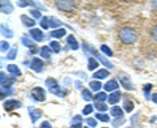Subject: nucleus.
<instances>
[{"mask_svg":"<svg viewBox=\"0 0 157 128\" xmlns=\"http://www.w3.org/2000/svg\"><path fill=\"white\" fill-rule=\"evenodd\" d=\"M119 39L124 45H132L137 41V33L131 28H122L119 30Z\"/></svg>","mask_w":157,"mask_h":128,"instance_id":"obj_1","label":"nucleus"},{"mask_svg":"<svg viewBox=\"0 0 157 128\" xmlns=\"http://www.w3.org/2000/svg\"><path fill=\"white\" fill-rule=\"evenodd\" d=\"M84 50H85V52H90L92 55L94 56L96 59H98V60H100L102 64H104V66H105L106 68H113V67H114V66H113V64H111L109 60H107V59H105L104 56H101L100 54H98V51H96L94 48H93L90 45H88L86 42H84Z\"/></svg>","mask_w":157,"mask_h":128,"instance_id":"obj_2","label":"nucleus"},{"mask_svg":"<svg viewBox=\"0 0 157 128\" xmlns=\"http://www.w3.org/2000/svg\"><path fill=\"white\" fill-rule=\"evenodd\" d=\"M55 4L59 11H63V12H71L72 9L76 8V3L72 2V0H58Z\"/></svg>","mask_w":157,"mask_h":128,"instance_id":"obj_3","label":"nucleus"},{"mask_svg":"<svg viewBox=\"0 0 157 128\" xmlns=\"http://www.w3.org/2000/svg\"><path fill=\"white\" fill-rule=\"evenodd\" d=\"M30 96H32L33 100L37 101V102H43L46 100V92H45V89H43V88H39V86L34 88V89L30 92Z\"/></svg>","mask_w":157,"mask_h":128,"instance_id":"obj_4","label":"nucleus"},{"mask_svg":"<svg viewBox=\"0 0 157 128\" xmlns=\"http://www.w3.org/2000/svg\"><path fill=\"white\" fill-rule=\"evenodd\" d=\"M118 78H119V81H121V85L126 90H135V88H134V84L131 82V78L126 75V73H119V76H118Z\"/></svg>","mask_w":157,"mask_h":128,"instance_id":"obj_5","label":"nucleus"},{"mask_svg":"<svg viewBox=\"0 0 157 128\" xmlns=\"http://www.w3.org/2000/svg\"><path fill=\"white\" fill-rule=\"evenodd\" d=\"M43 67H45V63L42 62V59H39V58H33V59H32V62H30V68H32L34 72L41 73V72L43 71Z\"/></svg>","mask_w":157,"mask_h":128,"instance_id":"obj_6","label":"nucleus"},{"mask_svg":"<svg viewBox=\"0 0 157 128\" xmlns=\"http://www.w3.org/2000/svg\"><path fill=\"white\" fill-rule=\"evenodd\" d=\"M0 82H2V86L12 88V85L16 82V77H8L4 75V72H2L0 73Z\"/></svg>","mask_w":157,"mask_h":128,"instance_id":"obj_7","label":"nucleus"},{"mask_svg":"<svg viewBox=\"0 0 157 128\" xmlns=\"http://www.w3.org/2000/svg\"><path fill=\"white\" fill-rule=\"evenodd\" d=\"M3 107L6 109L7 111H12L14 109H20L21 107V102L20 101H16V100H7L6 102H4Z\"/></svg>","mask_w":157,"mask_h":128,"instance_id":"obj_8","label":"nucleus"},{"mask_svg":"<svg viewBox=\"0 0 157 128\" xmlns=\"http://www.w3.org/2000/svg\"><path fill=\"white\" fill-rule=\"evenodd\" d=\"M28 111H29V115H30V119H32V123H36L39 118L42 116V111L39 109H36L33 106H29L28 107Z\"/></svg>","mask_w":157,"mask_h":128,"instance_id":"obj_9","label":"nucleus"},{"mask_svg":"<svg viewBox=\"0 0 157 128\" xmlns=\"http://www.w3.org/2000/svg\"><path fill=\"white\" fill-rule=\"evenodd\" d=\"M21 42L29 48V50H30V54H36L37 52V46H36V43H34L32 39H29L28 37H22L21 38Z\"/></svg>","mask_w":157,"mask_h":128,"instance_id":"obj_10","label":"nucleus"},{"mask_svg":"<svg viewBox=\"0 0 157 128\" xmlns=\"http://www.w3.org/2000/svg\"><path fill=\"white\" fill-rule=\"evenodd\" d=\"M29 34H30L32 38H33L36 42H42L43 39H45V37H43V33H42L41 29H32V30L29 32Z\"/></svg>","mask_w":157,"mask_h":128,"instance_id":"obj_11","label":"nucleus"},{"mask_svg":"<svg viewBox=\"0 0 157 128\" xmlns=\"http://www.w3.org/2000/svg\"><path fill=\"white\" fill-rule=\"evenodd\" d=\"M0 9H2L3 13L9 14L13 12V6L11 4V2H2L0 3Z\"/></svg>","mask_w":157,"mask_h":128,"instance_id":"obj_12","label":"nucleus"},{"mask_svg":"<svg viewBox=\"0 0 157 128\" xmlns=\"http://www.w3.org/2000/svg\"><path fill=\"white\" fill-rule=\"evenodd\" d=\"M109 75H110V73H109V71H107V70H98L97 72L93 73V77H94L96 80L100 81V80H104V78L109 77Z\"/></svg>","mask_w":157,"mask_h":128,"instance_id":"obj_13","label":"nucleus"},{"mask_svg":"<svg viewBox=\"0 0 157 128\" xmlns=\"http://www.w3.org/2000/svg\"><path fill=\"white\" fill-rule=\"evenodd\" d=\"M105 90L106 92H117V89L119 86H118V82L115 81V80H110V81H107L106 84H105Z\"/></svg>","mask_w":157,"mask_h":128,"instance_id":"obj_14","label":"nucleus"},{"mask_svg":"<svg viewBox=\"0 0 157 128\" xmlns=\"http://www.w3.org/2000/svg\"><path fill=\"white\" fill-rule=\"evenodd\" d=\"M67 45L70 46V48L71 50H78V42L76 41V38L73 37V36H68V38H67Z\"/></svg>","mask_w":157,"mask_h":128,"instance_id":"obj_15","label":"nucleus"},{"mask_svg":"<svg viewBox=\"0 0 157 128\" xmlns=\"http://www.w3.org/2000/svg\"><path fill=\"white\" fill-rule=\"evenodd\" d=\"M21 22L24 24L25 26H28V28H33L34 25H36V21H34L33 18H30V17H28L26 14H21Z\"/></svg>","mask_w":157,"mask_h":128,"instance_id":"obj_16","label":"nucleus"},{"mask_svg":"<svg viewBox=\"0 0 157 128\" xmlns=\"http://www.w3.org/2000/svg\"><path fill=\"white\" fill-rule=\"evenodd\" d=\"M121 92H114V93H110V96H109V98H107V101H109V103L110 105H115V103L121 100Z\"/></svg>","mask_w":157,"mask_h":128,"instance_id":"obj_17","label":"nucleus"},{"mask_svg":"<svg viewBox=\"0 0 157 128\" xmlns=\"http://www.w3.org/2000/svg\"><path fill=\"white\" fill-rule=\"evenodd\" d=\"M7 71L13 76H21V71H20L18 67L14 66V64H9V66H7Z\"/></svg>","mask_w":157,"mask_h":128,"instance_id":"obj_18","label":"nucleus"},{"mask_svg":"<svg viewBox=\"0 0 157 128\" xmlns=\"http://www.w3.org/2000/svg\"><path fill=\"white\" fill-rule=\"evenodd\" d=\"M0 30H2L3 36H6L7 38H12L13 37V32L6 25V24H2V26H0Z\"/></svg>","mask_w":157,"mask_h":128,"instance_id":"obj_19","label":"nucleus"},{"mask_svg":"<svg viewBox=\"0 0 157 128\" xmlns=\"http://www.w3.org/2000/svg\"><path fill=\"white\" fill-rule=\"evenodd\" d=\"M110 115L111 116H115V118H123V110L121 109V107H113V109H110Z\"/></svg>","mask_w":157,"mask_h":128,"instance_id":"obj_20","label":"nucleus"},{"mask_svg":"<svg viewBox=\"0 0 157 128\" xmlns=\"http://www.w3.org/2000/svg\"><path fill=\"white\" fill-rule=\"evenodd\" d=\"M45 84H46V86L48 88V90H51V89H54V88H56V86L59 85L58 81L55 80V78H52V77H48V78H46Z\"/></svg>","mask_w":157,"mask_h":128,"instance_id":"obj_21","label":"nucleus"},{"mask_svg":"<svg viewBox=\"0 0 157 128\" xmlns=\"http://www.w3.org/2000/svg\"><path fill=\"white\" fill-rule=\"evenodd\" d=\"M13 94V89L12 88H6V86H2L0 88V97L2 98H6L8 96Z\"/></svg>","mask_w":157,"mask_h":128,"instance_id":"obj_22","label":"nucleus"},{"mask_svg":"<svg viewBox=\"0 0 157 128\" xmlns=\"http://www.w3.org/2000/svg\"><path fill=\"white\" fill-rule=\"evenodd\" d=\"M41 56L43 59H50L51 58V48L48 46H43L41 48Z\"/></svg>","mask_w":157,"mask_h":128,"instance_id":"obj_23","label":"nucleus"},{"mask_svg":"<svg viewBox=\"0 0 157 128\" xmlns=\"http://www.w3.org/2000/svg\"><path fill=\"white\" fill-rule=\"evenodd\" d=\"M97 67H100V64H98V62L94 58H89V59H88V70H89V71H94Z\"/></svg>","mask_w":157,"mask_h":128,"instance_id":"obj_24","label":"nucleus"},{"mask_svg":"<svg viewBox=\"0 0 157 128\" xmlns=\"http://www.w3.org/2000/svg\"><path fill=\"white\" fill-rule=\"evenodd\" d=\"M89 88H90V90H93V92H98L102 88V84L98 80H93V81L89 82Z\"/></svg>","mask_w":157,"mask_h":128,"instance_id":"obj_25","label":"nucleus"},{"mask_svg":"<svg viewBox=\"0 0 157 128\" xmlns=\"http://www.w3.org/2000/svg\"><path fill=\"white\" fill-rule=\"evenodd\" d=\"M51 37H54V38H62V37H64L66 36V30L64 29H56V30H54L51 34H50Z\"/></svg>","mask_w":157,"mask_h":128,"instance_id":"obj_26","label":"nucleus"},{"mask_svg":"<svg viewBox=\"0 0 157 128\" xmlns=\"http://www.w3.org/2000/svg\"><path fill=\"white\" fill-rule=\"evenodd\" d=\"M51 48V51L52 52H55V54H58L59 51L62 50V47H60V43L59 42H56V41H52V42H50V46H48Z\"/></svg>","mask_w":157,"mask_h":128,"instance_id":"obj_27","label":"nucleus"},{"mask_svg":"<svg viewBox=\"0 0 157 128\" xmlns=\"http://www.w3.org/2000/svg\"><path fill=\"white\" fill-rule=\"evenodd\" d=\"M123 109L126 112H131L132 110H134V102L130 101V100H126L123 102Z\"/></svg>","mask_w":157,"mask_h":128,"instance_id":"obj_28","label":"nucleus"},{"mask_svg":"<svg viewBox=\"0 0 157 128\" xmlns=\"http://www.w3.org/2000/svg\"><path fill=\"white\" fill-rule=\"evenodd\" d=\"M39 25H41L42 29H48V28H50V17H47V16L42 17L41 18V22H39Z\"/></svg>","mask_w":157,"mask_h":128,"instance_id":"obj_29","label":"nucleus"},{"mask_svg":"<svg viewBox=\"0 0 157 128\" xmlns=\"http://www.w3.org/2000/svg\"><path fill=\"white\" fill-rule=\"evenodd\" d=\"M60 25H63L60 20H58L56 17H50V26H51V28H56V29H58ZM59 29H60V28H59Z\"/></svg>","mask_w":157,"mask_h":128,"instance_id":"obj_30","label":"nucleus"},{"mask_svg":"<svg viewBox=\"0 0 157 128\" xmlns=\"http://www.w3.org/2000/svg\"><path fill=\"white\" fill-rule=\"evenodd\" d=\"M107 98H109V97L106 96L105 92H100V93H97V96L94 97V100H96V102H104V101L107 100Z\"/></svg>","mask_w":157,"mask_h":128,"instance_id":"obj_31","label":"nucleus"},{"mask_svg":"<svg viewBox=\"0 0 157 128\" xmlns=\"http://www.w3.org/2000/svg\"><path fill=\"white\" fill-rule=\"evenodd\" d=\"M81 97L84 98L85 101H88V102L93 100V97H92V93H90V90H89V89H84V90H82V92H81Z\"/></svg>","mask_w":157,"mask_h":128,"instance_id":"obj_32","label":"nucleus"},{"mask_svg":"<svg viewBox=\"0 0 157 128\" xmlns=\"http://www.w3.org/2000/svg\"><path fill=\"white\" fill-rule=\"evenodd\" d=\"M94 107L98 110V112H104V111L107 110V106L105 105L104 102H96V103H94Z\"/></svg>","mask_w":157,"mask_h":128,"instance_id":"obj_33","label":"nucleus"},{"mask_svg":"<svg viewBox=\"0 0 157 128\" xmlns=\"http://www.w3.org/2000/svg\"><path fill=\"white\" fill-rule=\"evenodd\" d=\"M151 89H152V84H145L144 88H143V90H144V96H145L147 100H151V97H152V96L149 94Z\"/></svg>","mask_w":157,"mask_h":128,"instance_id":"obj_34","label":"nucleus"},{"mask_svg":"<svg viewBox=\"0 0 157 128\" xmlns=\"http://www.w3.org/2000/svg\"><path fill=\"white\" fill-rule=\"evenodd\" d=\"M94 118H96V119H98V120H101V122H104V123H106V122L110 120V118L107 116L106 114H102V112H97Z\"/></svg>","mask_w":157,"mask_h":128,"instance_id":"obj_35","label":"nucleus"},{"mask_svg":"<svg viewBox=\"0 0 157 128\" xmlns=\"http://www.w3.org/2000/svg\"><path fill=\"white\" fill-rule=\"evenodd\" d=\"M16 55H17V48L14 47V48H12V50H9V51H8V54H7V59H9V60H13V59L16 58Z\"/></svg>","mask_w":157,"mask_h":128,"instance_id":"obj_36","label":"nucleus"},{"mask_svg":"<svg viewBox=\"0 0 157 128\" xmlns=\"http://www.w3.org/2000/svg\"><path fill=\"white\" fill-rule=\"evenodd\" d=\"M101 51L104 52L105 55H107V56H113V51H111L106 45H102V46H101Z\"/></svg>","mask_w":157,"mask_h":128,"instance_id":"obj_37","label":"nucleus"},{"mask_svg":"<svg viewBox=\"0 0 157 128\" xmlns=\"http://www.w3.org/2000/svg\"><path fill=\"white\" fill-rule=\"evenodd\" d=\"M93 109H94V107H93L92 105H86L84 107V110H82V114H84V115H89V114H92V112H93Z\"/></svg>","mask_w":157,"mask_h":128,"instance_id":"obj_38","label":"nucleus"},{"mask_svg":"<svg viewBox=\"0 0 157 128\" xmlns=\"http://www.w3.org/2000/svg\"><path fill=\"white\" fill-rule=\"evenodd\" d=\"M86 124H88V127H90V128H94V127L97 126L96 118H89V119H86Z\"/></svg>","mask_w":157,"mask_h":128,"instance_id":"obj_39","label":"nucleus"},{"mask_svg":"<svg viewBox=\"0 0 157 128\" xmlns=\"http://www.w3.org/2000/svg\"><path fill=\"white\" fill-rule=\"evenodd\" d=\"M30 14H32V16L34 17V18H42V16H41V12H39L38 11V9H32V11H30Z\"/></svg>","mask_w":157,"mask_h":128,"instance_id":"obj_40","label":"nucleus"},{"mask_svg":"<svg viewBox=\"0 0 157 128\" xmlns=\"http://www.w3.org/2000/svg\"><path fill=\"white\" fill-rule=\"evenodd\" d=\"M124 123V119L123 118H118V120H113V126L114 127H119V126H122Z\"/></svg>","mask_w":157,"mask_h":128,"instance_id":"obj_41","label":"nucleus"},{"mask_svg":"<svg viewBox=\"0 0 157 128\" xmlns=\"http://www.w3.org/2000/svg\"><path fill=\"white\" fill-rule=\"evenodd\" d=\"M151 37L155 39V41L157 42V25L152 28V30H151Z\"/></svg>","mask_w":157,"mask_h":128,"instance_id":"obj_42","label":"nucleus"},{"mask_svg":"<svg viewBox=\"0 0 157 128\" xmlns=\"http://www.w3.org/2000/svg\"><path fill=\"white\" fill-rule=\"evenodd\" d=\"M34 2H17L18 7H28V6H33Z\"/></svg>","mask_w":157,"mask_h":128,"instance_id":"obj_43","label":"nucleus"},{"mask_svg":"<svg viewBox=\"0 0 157 128\" xmlns=\"http://www.w3.org/2000/svg\"><path fill=\"white\" fill-rule=\"evenodd\" d=\"M81 123V116L80 115H75L72 119V124H80Z\"/></svg>","mask_w":157,"mask_h":128,"instance_id":"obj_44","label":"nucleus"},{"mask_svg":"<svg viewBox=\"0 0 157 128\" xmlns=\"http://www.w3.org/2000/svg\"><path fill=\"white\" fill-rule=\"evenodd\" d=\"M9 50V43L6 41H2V51H8Z\"/></svg>","mask_w":157,"mask_h":128,"instance_id":"obj_45","label":"nucleus"},{"mask_svg":"<svg viewBox=\"0 0 157 128\" xmlns=\"http://www.w3.org/2000/svg\"><path fill=\"white\" fill-rule=\"evenodd\" d=\"M39 128H52V127H51V124H50V122H47V120H46V122H43V123H42Z\"/></svg>","mask_w":157,"mask_h":128,"instance_id":"obj_46","label":"nucleus"},{"mask_svg":"<svg viewBox=\"0 0 157 128\" xmlns=\"http://www.w3.org/2000/svg\"><path fill=\"white\" fill-rule=\"evenodd\" d=\"M75 86L77 88V89H81V88H82V84H81V81H75Z\"/></svg>","mask_w":157,"mask_h":128,"instance_id":"obj_47","label":"nucleus"},{"mask_svg":"<svg viewBox=\"0 0 157 128\" xmlns=\"http://www.w3.org/2000/svg\"><path fill=\"white\" fill-rule=\"evenodd\" d=\"M151 100L153 101L155 103H157V93H153V94H152V97H151Z\"/></svg>","mask_w":157,"mask_h":128,"instance_id":"obj_48","label":"nucleus"},{"mask_svg":"<svg viewBox=\"0 0 157 128\" xmlns=\"http://www.w3.org/2000/svg\"><path fill=\"white\" fill-rule=\"evenodd\" d=\"M71 128H82V127H81V123H80V124H71Z\"/></svg>","mask_w":157,"mask_h":128,"instance_id":"obj_49","label":"nucleus"},{"mask_svg":"<svg viewBox=\"0 0 157 128\" xmlns=\"http://www.w3.org/2000/svg\"><path fill=\"white\" fill-rule=\"evenodd\" d=\"M64 84H66V85H70V84H71V80H70V78H66V80H64Z\"/></svg>","mask_w":157,"mask_h":128,"instance_id":"obj_50","label":"nucleus"},{"mask_svg":"<svg viewBox=\"0 0 157 128\" xmlns=\"http://www.w3.org/2000/svg\"><path fill=\"white\" fill-rule=\"evenodd\" d=\"M152 6H153V7H156V8H157V2H152Z\"/></svg>","mask_w":157,"mask_h":128,"instance_id":"obj_51","label":"nucleus"},{"mask_svg":"<svg viewBox=\"0 0 157 128\" xmlns=\"http://www.w3.org/2000/svg\"><path fill=\"white\" fill-rule=\"evenodd\" d=\"M84 128H90V127H84Z\"/></svg>","mask_w":157,"mask_h":128,"instance_id":"obj_52","label":"nucleus"},{"mask_svg":"<svg viewBox=\"0 0 157 128\" xmlns=\"http://www.w3.org/2000/svg\"><path fill=\"white\" fill-rule=\"evenodd\" d=\"M104 128H106V127H104Z\"/></svg>","mask_w":157,"mask_h":128,"instance_id":"obj_53","label":"nucleus"}]
</instances>
